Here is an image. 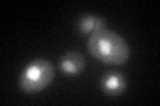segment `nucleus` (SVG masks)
I'll use <instances>...</instances> for the list:
<instances>
[{"instance_id": "2", "label": "nucleus", "mask_w": 160, "mask_h": 106, "mask_svg": "<svg viewBox=\"0 0 160 106\" xmlns=\"http://www.w3.org/2000/svg\"><path fill=\"white\" fill-rule=\"evenodd\" d=\"M55 74H56V70L51 61L44 58H36L24 68L19 80V86L24 93H39L51 85Z\"/></svg>"}, {"instance_id": "1", "label": "nucleus", "mask_w": 160, "mask_h": 106, "mask_svg": "<svg viewBox=\"0 0 160 106\" xmlns=\"http://www.w3.org/2000/svg\"><path fill=\"white\" fill-rule=\"evenodd\" d=\"M87 48L92 57L108 65H124L131 53L126 39L107 28L92 33L88 39Z\"/></svg>"}, {"instance_id": "4", "label": "nucleus", "mask_w": 160, "mask_h": 106, "mask_svg": "<svg viewBox=\"0 0 160 106\" xmlns=\"http://www.w3.org/2000/svg\"><path fill=\"white\" fill-rule=\"evenodd\" d=\"M60 69L62 72L67 76H78L86 69V58L83 57V54H80L79 52H67L64 56L60 58Z\"/></svg>"}, {"instance_id": "5", "label": "nucleus", "mask_w": 160, "mask_h": 106, "mask_svg": "<svg viewBox=\"0 0 160 106\" xmlns=\"http://www.w3.org/2000/svg\"><path fill=\"white\" fill-rule=\"evenodd\" d=\"M106 27H107L106 19L100 16H95V15H86V16H83L79 20V24H78L79 33L83 35V36L92 35L98 31L106 29Z\"/></svg>"}, {"instance_id": "3", "label": "nucleus", "mask_w": 160, "mask_h": 106, "mask_svg": "<svg viewBox=\"0 0 160 106\" xmlns=\"http://www.w3.org/2000/svg\"><path fill=\"white\" fill-rule=\"evenodd\" d=\"M100 88L107 95L116 97L127 89V80L122 73L112 72L103 76L100 80Z\"/></svg>"}]
</instances>
